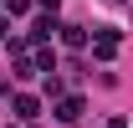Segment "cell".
<instances>
[{"label":"cell","instance_id":"3957f363","mask_svg":"<svg viewBox=\"0 0 133 128\" xmlns=\"http://www.w3.org/2000/svg\"><path fill=\"white\" fill-rule=\"evenodd\" d=\"M10 108H16V118H36V113H41V103H36L31 92H16V103H10Z\"/></svg>","mask_w":133,"mask_h":128},{"label":"cell","instance_id":"7a4b0ae2","mask_svg":"<svg viewBox=\"0 0 133 128\" xmlns=\"http://www.w3.org/2000/svg\"><path fill=\"white\" fill-rule=\"evenodd\" d=\"M82 97H62V103H56V118H62V123H77V118H82Z\"/></svg>","mask_w":133,"mask_h":128},{"label":"cell","instance_id":"8992f818","mask_svg":"<svg viewBox=\"0 0 133 128\" xmlns=\"http://www.w3.org/2000/svg\"><path fill=\"white\" fill-rule=\"evenodd\" d=\"M36 72H56V56H51V51H46V46L36 51Z\"/></svg>","mask_w":133,"mask_h":128},{"label":"cell","instance_id":"ba28073f","mask_svg":"<svg viewBox=\"0 0 133 128\" xmlns=\"http://www.w3.org/2000/svg\"><path fill=\"white\" fill-rule=\"evenodd\" d=\"M56 5H62V0H41V10H51V16H56Z\"/></svg>","mask_w":133,"mask_h":128},{"label":"cell","instance_id":"52a82bcc","mask_svg":"<svg viewBox=\"0 0 133 128\" xmlns=\"http://www.w3.org/2000/svg\"><path fill=\"white\" fill-rule=\"evenodd\" d=\"M5 5H10V16H26L31 10V0H5Z\"/></svg>","mask_w":133,"mask_h":128},{"label":"cell","instance_id":"9c48e42d","mask_svg":"<svg viewBox=\"0 0 133 128\" xmlns=\"http://www.w3.org/2000/svg\"><path fill=\"white\" fill-rule=\"evenodd\" d=\"M5 36H10V26H5V21H0V41H5Z\"/></svg>","mask_w":133,"mask_h":128},{"label":"cell","instance_id":"30bf717a","mask_svg":"<svg viewBox=\"0 0 133 128\" xmlns=\"http://www.w3.org/2000/svg\"><path fill=\"white\" fill-rule=\"evenodd\" d=\"M0 5H5V0H0Z\"/></svg>","mask_w":133,"mask_h":128},{"label":"cell","instance_id":"277c9868","mask_svg":"<svg viewBox=\"0 0 133 128\" xmlns=\"http://www.w3.org/2000/svg\"><path fill=\"white\" fill-rule=\"evenodd\" d=\"M51 31H62V26H56V21H51V10H46V16H41V21L31 26V41H46Z\"/></svg>","mask_w":133,"mask_h":128},{"label":"cell","instance_id":"6da1fadb","mask_svg":"<svg viewBox=\"0 0 133 128\" xmlns=\"http://www.w3.org/2000/svg\"><path fill=\"white\" fill-rule=\"evenodd\" d=\"M113 51H118V31H97V41H92V56H97V62H113Z\"/></svg>","mask_w":133,"mask_h":128},{"label":"cell","instance_id":"5b68a950","mask_svg":"<svg viewBox=\"0 0 133 128\" xmlns=\"http://www.w3.org/2000/svg\"><path fill=\"white\" fill-rule=\"evenodd\" d=\"M62 41L77 51V46H87V31H82V26H62Z\"/></svg>","mask_w":133,"mask_h":128}]
</instances>
